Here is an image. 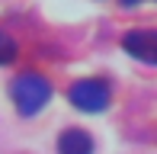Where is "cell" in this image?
<instances>
[{"instance_id":"6da1fadb","label":"cell","mask_w":157,"mask_h":154,"mask_svg":"<svg viewBox=\"0 0 157 154\" xmlns=\"http://www.w3.org/2000/svg\"><path fill=\"white\" fill-rule=\"evenodd\" d=\"M13 103H16V109L23 116H35L42 106L48 103V96H52V83L45 80L42 74H19L16 80H13Z\"/></svg>"},{"instance_id":"7a4b0ae2","label":"cell","mask_w":157,"mask_h":154,"mask_svg":"<svg viewBox=\"0 0 157 154\" xmlns=\"http://www.w3.org/2000/svg\"><path fill=\"white\" fill-rule=\"evenodd\" d=\"M67 100L74 103L83 113H99V109L109 106V83L99 80V77H87V80H77L67 90Z\"/></svg>"},{"instance_id":"3957f363","label":"cell","mask_w":157,"mask_h":154,"mask_svg":"<svg viewBox=\"0 0 157 154\" xmlns=\"http://www.w3.org/2000/svg\"><path fill=\"white\" fill-rule=\"evenodd\" d=\"M125 52L138 61H147V64H157V32L154 29H135L122 39Z\"/></svg>"},{"instance_id":"277c9868","label":"cell","mask_w":157,"mask_h":154,"mask_svg":"<svg viewBox=\"0 0 157 154\" xmlns=\"http://www.w3.org/2000/svg\"><path fill=\"white\" fill-rule=\"evenodd\" d=\"M58 154H93V138L80 129H67L58 138Z\"/></svg>"},{"instance_id":"5b68a950","label":"cell","mask_w":157,"mask_h":154,"mask_svg":"<svg viewBox=\"0 0 157 154\" xmlns=\"http://www.w3.org/2000/svg\"><path fill=\"white\" fill-rule=\"evenodd\" d=\"M13 58H16V42L0 29V64H10Z\"/></svg>"},{"instance_id":"8992f818","label":"cell","mask_w":157,"mask_h":154,"mask_svg":"<svg viewBox=\"0 0 157 154\" xmlns=\"http://www.w3.org/2000/svg\"><path fill=\"white\" fill-rule=\"evenodd\" d=\"M122 3H125V6H132V3H141V0H122Z\"/></svg>"}]
</instances>
